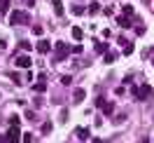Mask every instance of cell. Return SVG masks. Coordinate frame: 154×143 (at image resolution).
<instances>
[{
    "mask_svg": "<svg viewBox=\"0 0 154 143\" xmlns=\"http://www.w3.org/2000/svg\"><path fill=\"white\" fill-rule=\"evenodd\" d=\"M7 47V42H5V40H0V49H5Z\"/></svg>",
    "mask_w": 154,
    "mask_h": 143,
    "instance_id": "obj_27",
    "label": "cell"
},
{
    "mask_svg": "<svg viewBox=\"0 0 154 143\" xmlns=\"http://www.w3.org/2000/svg\"><path fill=\"white\" fill-rule=\"evenodd\" d=\"M131 52H133V45H131V42H126V45H124V54H126V57H128Z\"/></svg>",
    "mask_w": 154,
    "mask_h": 143,
    "instance_id": "obj_18",
    "label": "cell"
},
{
    "mask_svg": "<svg viewBox=\"0 0 154 143\" xmlns=\"http://www.w3.org/2000/svg\"><path fill=\"white\" fill-rule=\"evenodd\" d=\"M70 33H72V38H75V40H82V38H84V33H82V28H79V26H75Z\"/></svg>",
    "mask_w": 154,
    "mask_h": 143,
    "instance_id": "obj_13",
    "label": "cell"
},
{
    "mask_svg": "<svg viewBox=\"0 0 154 143\" xmlns=\"http://www.w3.org/2000/svg\"><path fill=\"white\" fill-rule=\"evenodd\" d=\"M66 57H68V45L66 42H56V61H61Z\"/></svg>",
    "mask_w": 154,
    "mask_h": 143,
    "instance_id": "obj_5",
    "label": "cell"
},
{
    "mask_svg": "<svg viewBox=\"0 0 154 143\" xmlns=\"http://www.w3.org/2000/svg\"><path fill=\"white\" fill-rule=\"evenodd\" d=\"M117 24H119L122 28H128V26L133 24V19H131V17H117Z\"/></svg>",
    "mask_w": 154,
    "mask_h": 143,
    "instance_id": "obj_9",
    "label": "cell"
},
{
    "mask_svg": "<svg viewBox=\"0 0 154 143\" xmlns=\"http://www.w3.org/2000/svg\"><path fill=\"white\" fill-rule=\"evenodd\" d=\"M103 113H105L107 117H110V115L115 113V106H112V103H105V108H103Z\"/></svg>",
    "mask_w": 154,
    "mask_h": 143,
    "instance_id": "obj_14",
    "label": "cell"
},
{
    "mask_svg": "<svg viewBox=\"0 0 154 143\" xmlns=\"http://www.w3.org/2000/svg\"><path fill=\"white\" fill-rule=\"evenodd\" d=\"M152 96V87H135V99H149Z\"/></svg>",
    "mask_w": 154,
    "mask_h": 143,
    "instance_id": "obj_2",
    "label": "cell"
},
{
    "mask_svg": "<svg viewBox=\"0 0 154 143\" xmlns=\"http://www.w3.org/2000/svg\"><path fill=\"white\" fill-rule=\"evenodd\" d=\"M19 136H21V127H10L7 141H10V143H19Z\"/></svg>",
    "mask_w": 154,
    "mask_h": 143,
    "instance_id": "obj_3",
    "label": "cell"
},
{
    "mask_svg": "<svg viewBox=\"0 0 154 143\" xmlns=\"http://www.w3.org/2000/svg\"><path fill=\"white\" fill-rule=\"evenodd\" d=\"M75 134H77V138H82V141H84V138H89V129H87V127H79Z\"/></svg>",
    "mask_w": 154,
    "mask_h": 143,
    "instance_id": "obj_11",
    "label": "cell"
},
{
    "mask_svg": "<svg viewBox=\"0 0 154 143\" xmlns=\"http://www.w3.org/2000/svg\"><path fill=\"white\" fill-rule=\"evenodd\" d=\"M10 24L12 26H23V24H30V14L23 10H14L10 12Z\"/></svg>",
    "mask_w": 154,
    "mask_h": 143,
    "instance_id": "obj_1",
    "label": "cell"
},
{
    "mask_svg": "<svg viewBox=\"0 0 154 143\" xmlns=\"http://www.w3.org/2000/svg\"><path fill=\"white\" fill-rule=\"evenodd\" d=\"M61 85H70V75H63V77H61Z\"/></svg>",
    "mask_w": 154,
    "mask_h": 143,
    "instance_id": "obj_25",
    "label": "cell"
},
{
    "mask_svg": "<svg viewBox=\"0 0 154 143\" xmlns=\"http://www.w3.org/2000/svg\"><path fill=\"white\" fill-rule=\"evenodd\" d=\"M72 12H75V14H82V12H84V7H82V5H75V7H72Z\"/></svg>",
    "mask_w": 154,
    "mask_h": 143,
    "instance_id": "obj_22",
    "label": "cell"
},
{
    "mask_svg": "<svg viewBox=\"0 0 154 143\" xmlns=\"http://www.w3.org/2000/svg\"><path fill=\"white\" fill-rule=\"evenodd\" d=\"M115 59H117L115 54H105V63H112V61H115Z\"/></svg>",
    "mask_w": 154,
    "mask_h": 143,
    "instance_id": "obj_24",
    "label": "cell"
},
{
    "mask_svg": "<svg viewBox=\"0 0 154 143\" xmlns=\"http://www.w3.org/2000/svg\"><path fill=\"white\" fill-rule=\"evenodd\" d=\"M49 49H51V42H49V40H40L38 45H35V52H40V54H47Z\"/></svg>",
    "mask_w": 154,
    "mask_h": 143,
    "instance_id": "obj_6",
    "label": "cell"
},
{
    "mask_svg": "<svg viewBox=\"0 0 154 143\" xmlns=\"http://www.w3.org/2000/svg\"><path fill=\"white\" fill-rule=\"evenodd\" d=\"M10 124H12V127H19V124H21V117H19V115H12V117H10Z\"/></svg>",
    "mask_w": 154,
    "mask_h": 143,
    "instance_id": "obj_15",
    "label": "cell"
},
{
    "mask_svg": "<svg viewBox=\"0 0 154 143\" xmlns=\"http://www.w3.org/2000/svg\"><path fill=\"white\" fill-rule=\"evenodd\" d=\"M19 47H21V49H30V42H26V40H21V42H19Z\"/></svg>",
    "mask_w": 154,
    "mask_h": 143,
    "instance_id": "obj_23",
    "label": "cell"
},
{
    "mask_svg": "<svg viewBox=\"0 0 154 143\" xmlns=\"http://www.w3.org/2000/svg\"><path fill=\"white\" fill-rule=\"evenodd\" d=\"M10 5L12 0H0V14H10Z\"/></svg>",
    "mask_w": 154,
    "mask_h": 143,
    "instance_id": "obj_10",
    "label": "cell"
},
{
    "mask_svg": "<svg viewBox=\"0 0 154 143\" xmlns=\"http://www.w3.org/2000/svg\"><path fill=\"white\" fill-rule=\"evenodd\" d=\"M87 99V89H75L72 92V103H82Z\"/></svg>",
    "mask_w": 154,
    "mask_h": 143,
    "instance_id": "obj_7",
    "label": "cell"
},
{
    "mask_svg": "<svg viewBox=\"0 0 154 143\" xmlns=\"http://www.w3.org/2000/svg\"><path fill=\"white\" fill-rule=\"evenodd\" d=\"M23 5H26V7H33V5H35V0H23Z\"/></svg>",
    "mask_w": 154,
    "mask_h": 143,
    "instance_id": "obj_26",
    "label": "cell"
},
{
    "mask_svg": "<svg viewBox=\"0 0 154 143\" xmlns=\"http://www.w3.org/2000/svg\"><path fill=\"white\" fill-rule=\"evenodd\" d=\"M14 63H17L19 68H30V66H33V59L23 54V57H17V59H14Z\"/></svg>",
    "mask_w": 154,
    "mask_h": 143,
    "instance_id": "obj_4",
    "label": "cell"
},
{
    "mask_svg": "<svg viewBox=\"0 0 154 143\" xmlns=\"http://www.w3.org/2000/svg\"><path fill=\"white\" fill-rule=\"evenodd\" d=\"M51 132V122H45L42 124V134H49Z\"/></svg>",
    "mask_w": 154,
    "mask_h": 143,
    "instance_id": "obj_19",
    "label": "cell"
},
{
    "mask_svg": "<svg viewBox=\"0 0 154 143\" xmlns=\"http://www.w3.org/2000/svg\"><path fill=\"white\" fill-rule=\"evenodd\" d=\"M94 143H105V141H100V138H94Z\"/></svg>",
    "mask_w": 154,
    "mask_h": 143,
    "instance_id": "obj_28",
    "label": "cell"
},
{
    "mask_svg": "<svg viewBox=\"0 0 154 143\" xmlns=\"http://www.w3.org/2000/svg\"><path fill=\"white\" fill-rule=\"evenodd\" d=\"M23 143H33V134H23Z\"/></svg>",
    "mask_w": 154,
    "mask_h": 143,
    "instance_id": "obj_21",
    "label": "cell"
},
{
    "mask_svg": "<svg viewBox=\"0 0 154 143\" xmlns=\"http://www.w3.org/2000/svg\"><path fill=\"white\" fill-rule=\"evenodd\" d=\"M58 120H61V122H66V120H68V110H66V108L61 110V115H58Z\"/></svg>",
    "mask_w": 154,
    "mask_h": 143,
    "instance_id": "obj_20",
    "label": "cell"
},
{
    "mask_svg": "<svg viewBox=\"0 0 154 143\" xmlns=\"http://www.w3.org/2000/svg\"><path fill=\"white\" fill-rule=\"evenodd\" d=\"M152 52H154V49H152ZM152 63H154V54H152Z\"/></svg>",
    "mask_w": 154,
    "mask_h": 143,
    "instance_id": "obj_29",
    "label": "cell"
},
{
    "mask_svg": "<svg viewBox=\"0 0 154 143\" xmlns=\"http://www.w3.org/2000/svg\"><path fill=\"white\" fill-rule=\"evenodd\" d=\"M33 92H38V94H45V92H47V85H45V82H35V85H33Z\"/></svg>",
    "mask_w": 154,
    "mask_h": 143,
    "instance_id": "obj_12",
    "label": "cell"
},
{
    "mask_svg": "<svg viewBox=\"0 0 154 143\" xmlns=\"http://www.w3.org/2000/svg\"><path fill=\"white\" fill-rule=\"evenodd\" d=\"M124 14L126 17H133V7H131V5H124Z\"/></svg>",
    "mask_w": 154,
    "mask_h": 143,
    "instance_id": "obj_17",
    "label": "cell"
},
{
    "mask_svg": "<svg viewBox=\"0 0 154 143\" xmlns=\"http://www.w3.org/2000/svg\"><path fill=\"white\" fill-rule=\"evenodd\" d=\"M98 10H100V5H98V2H91V5H89V12H91V14L98 12Z\"/></svg>",
    "mask_w": 154,
    "mask_h": 143,
    "instance_id": "obj_16",
    "label": "cell"
},
{
    "mask_svg": "<svg viewBox=\"0 0 154 143\" xmlns=\"http://www.w3.org/2000/svg\"><path fill=\"white\" fill-rule=\"evenodd\" d=\"M51 7H54V14H58V17H63V14H66L63 2H61V0H51Z\"/></svg>",
    "mask_w": 154,
    "mask_h": 143,
    "instance_id": "obj_8",
    "label": "cell"
}]
</instances>
